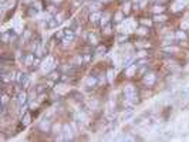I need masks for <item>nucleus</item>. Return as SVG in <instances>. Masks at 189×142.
<instances>
[{
  "label": "nucleus",
  "instance_id": "15",
  "mask_svg": "<svg viewBox=\"0 0 189 142\" xmlns=\"http://www.w3.org/2000/svg\"><path fill=\"white\" fill-rule=\"evenodd\" d=\"M44 88H46V85L38 84L36 87V92H37V94H43V92H44Z\"/></svg>",
  "mask_w": 189,
  "mask_h": 142
},
{
  "label": "nucleus",
  "instance_id": "8",
  "mask_svg": "<svg viewBox=\"0 0 189 142\" xmlns=\"http://www.w3.org/2000/svg\"><path fill=\"white\" fill-rule=\"evenodd\" d=\"M122 17H124V11L121 10V11H117L115 14H114V21L115 23H121L122 21Z\"/></svg>",
  "mask_w": 189,
  "mask_h": 142
},
{
  "label": "nucleus",
  "instance_id": "19",
  "mask_svg": "<svg viewBox=\"0 0 189 142\" xmlns=\"http://www.w3.org/2000/svg\"><path fill=\"white\" fill-rule=\"evenodd\" d=\"M65 37V31H58L55 33V38H64Z\"/></svg>",
  "mask_w": 189,
  "mask_h": 142
},
{
  "label": "nucleus",
  "instance_id": "1",
  "mask_svg": "<svg viewBox=\"0 0 189 142\" xmlns=\"http://www.w3.org/2000/svg\"><path fill=\"white\" fill-rule=\"evenodd\" d=\"M151 11H152L154 14H162V13H165L166 11V6L162 5V3H155V5L152 6Z\"/></svg>",
  "mask_w": 189,
  "mask_h": 142
},
{
  "label": "nucleus",
  "instance_id": "14",
  "mask_svg": "<svg viewBox=\"0 0 189 142\" xmlns=\"http://www.w3.org/2000/svg\"><path fill=\"white\" fill-rule=\"evenodd\" d=\"M107 51V47L105 46H97V48H95V53H97V54H104V53Z\"/></svg>",
  "mask_w": 189,
  "mask_h": 142
},
{
  "label": "nucleus",
  "instance_id": "11",
  "mask_svg": "<svg viewBox=\"0 0 189 142\" xmlns=\"http://www.w3.org/2000/svg\"><path fill=\"white\" fill-rule=\"evenodd\" d=\"M46 9H47V11H48V13H51V14H54L55 11L58 10V9H57V6H55V5H53V3H50V5H47V7H46Z\"/></svg>",
  "mask_w": 189,
  "mask_h": 142
},
{
  "label": "nucleus",
  "instance_id": "20",
  "mask_svg": "<svg viewBox=\"0 0 189 142\" xmlns=\"http://www.w3.org/2000/svg\"><path fill=\"white\" fill-rule=\"evenodd\" d=\"M120 2L121 3H124V2H128V0H120Z\"/></svg>",
  "mask_w": 189,
  "mask_h": 142
},
{
  "label": "nucleus",
  "instance_id": "5",
  "mask_svg": "<svg viewBox=\"0 0 189 142\" xmlns=\"http://www.w3.org/2000/svg\"><path fill=\"white\" fill-rule=\"evenodd\" d=\"M166 20H168V17H166L165 14L162 13L161 16H159V14H155V17H154V21H155V23H165Z\"/></svg>",
  "mask_w": 189,
  "mask_h": 142
},
{
  "label": "nucleus",
  "instance_id": "6",
  "mask_svg": "<svg viewBox=\"0 0 189 142\" xmlns=\"http://www.w3.org/2000/svg\"><path fill=\"white\" fill-rule=\"evenodd\" d=\"M48 80H53V81H60V77H61V74L58 73V71H51L50 74H48Z\"/></svg>",
  "mask_w": 189,
  "mask_h": 142
},
{
  "label": "nucleus",
  "instance_id": "18",
  "mask_svg": "<svg viewBox=\"0 0 189 142\" xmlns=\"http://www.w3.org/2000/svg\"><path fill=\"white\" fill-rule=\"evenodd\" d=\"M145 71H148V67H145V68H142V70H139L138 73L135 74V76H137V77H138V78H139V77H141V76H144V74H145Z\"/></svg>",
  "mask_w": 189,
  "mask_h": 142
},
{
  "label": "nucleus",
  "instance_id": "10",
  "mask_svg": "<svg viewBox=\"0 0 189 142\" xmlns=\"http://www.w3.org/2000/svg\"><path fill=\"white\" fill-rule=\"evenodd\" d=\"M2 41H3V44L10 43V30L9 31H5V33L2 34Z\"/></svg>",
  "mask_w": 189,
  "mask_h": 142
},
{
  "label": "nucleus",
  "instance_id": "7",
  "mask_svg": "<svg viewBox=\"0 0 189 142\" xmlns=\"http://www.w3.org/2000/svg\"><path fill=\"white\" fill-rule=\"evenodd\" d=\"M16 76H17V78H16V82H17V84H23V82H26V74H24V73L18 71Z\"/></svg>",
  "mask_w": 189,
  "mask_h": 142
},
{
  "label": "nucleus",
  "instance_id": "3",
  "mask_svg": "<svg viewBox=\"0 0 189 142\" xmlns=\"http://www.w3.org/2000/svg\"><path fill=\"white\" fill-rule=\"evenodd\" d=\"M175 38L182 43V40H184V41L188 40V34H186V31H184V30H178V31H175Z\"/></svg>",
  "mask_w": 189,
  "mask_h": 142
},
{
  "label": "nucleus",
  "instance_id": "9",
  "mask_svg": "<svg viewBox=\"0 0 189 142\" xmlns=\"http://www.w3.org/2000/svg\"><path fill=\"white\" fill-rule=\"evenodd\" d=\"M154 23V20H149V19H141L139 20V24L141 26H145V27H151Z\"/></svg>",
  "mask_w": 189,
  "mask_h": 142
},
{
  "label": "nucleus",
  "instance_id": "2",
  "mask_svg": "<svg viewBox=\"0 0 189 142\" xmlns=\"http://www.w3.org/2000/svg\"><path fill=\"white\" fill-rule=\"evenodd\" d=\"M58 24H60V20L57 19V17H53V16H51L48 20H46V27L47 28H55Z\"/></svg>",
  "mask_w": 189,
  "mask_h": 142
},
{
  "label": "nucleus",
  "instance_id": "17",
  "mask_svg": "<svg viewBox=\"0 0 189 142\" xmlns=\"http://www.w3.org/2000/svg\"><path fill=\"white\" fill-rule=\"evenodd\" d=\"M97 44V38H95V34L94 33H90V44Z\"/></svg>",
  "mask_w": 189,
  "mask_h": 142
},
{
  "label": "nucleus",
  "instance_id": "16",
  "mask_svg": "<svg viewBox=\"0 0 189 142\" xmlns=\"http://www.w3.org/2000/svg\"><path fill=\"white\" fill-rule=\"evenodd\" d=\"M30 121H31V115H30V114H24L23 124H24V125H27V124H30Z\"/></svg>",
  "mask_w": 189,
  "mask_h": 142
},
{
  "label": "nucleus",
  "instance_id": "13",
  "mask_svg": "<svg viewBox=\"0 0 189 142\" xmlns=\"http://www.w3.org/2000/svg\"><path fill=\"white\" fill-rule=\"evenodd\" d=\"M128 36H127V34H118V37H117V40H118V43H121V44H122V43L124 41H127V40H128Z\"/></svg>",
  "mask_w": 189,
  "mask_h": 142
},
{
  "label": "nucleus",
  "instance_id": "4",
  "mask_svg": "<svg viewBox=\"0 0 189 142\" xmlns=\"http://www.w3.org/2000/svg\"><path fill=\"white\" fill-rule=\"evenodd\" d=\"M27 92L26 91H20L18 92V104L23 105V104H27Z\"/></svg>",
  "mask_w": 189,
  "mask_h": 142
},
{
  "label": "nucleus",
  "instance_id": "12",
  "mask_svg": "<svg viewBox=\"0 0 189 142\" xmlns=\"http://www.w3.org/2000/svg\"><path fill=\"white\" fill-rule=\"evenodd\" d=\"M131 6H132V5H131V2H129V0L127 2V5L122 6V11H124L125 16H127V14H129V11H131V10H129V7H131Z\"/></svg>",
  "mask_w": 189,
  "mask_h": 142
}]
</instances>
